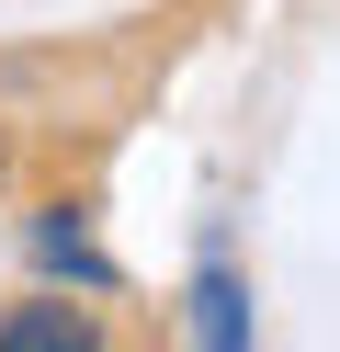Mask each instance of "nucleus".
Masks as SVG:
<instances>
[{
    "label": "nucleus",
    "instance_id": "nucleus-1",
    "mask_svg": "<svg viewBox=\"0 0 340 352\" xmlns=\"http://www.w3.org/2000/svg\"><path fill=\"white\" fill-rule=\"evenodd\" d=\"M91 341H102V329H91L80 307H57V296H45V307H12V318H0V352H91Z\"/></svg>",
    "mask_w": 340,
    "mask_h": 352
},
{
    "label": "nucleus",
    "instance_id": "nucleus-2",
    "mask_svg": "<svg viewBox=\"0 0 340 352\" xmlns=\"http://www.w3.org/2000/svg\"><path fill=\"white\" fill-rule=\"evenodd\" d=\"M193 341H216V352H227V341H249V296H238L227 273H204V284H193Z\"/></svg>",
    "mask_w": 340,
    "mask_h": 352
},
{
    "label": "nucleus",
    "instance_id": "nucleus-3",
    "mask_svg": "<svg viewBox=\"0 0 340 352\" xmlns=\"http://www.w3.org/2000/svg\"><path fill=\"white\" fill-rule=\"evenodd\" d=\"M34 250H45V261H57V273H80V284H113V261H102V250H91V239H80V228H68V216H45V228H34Z\"/></svg>",
    "mask_w": 340,
    "mask_h": 352
},
{
    "label": "nucleus",
    "instance_id": "nucleus-4",
    "mask_svg": "<svg viewBox=\"0 0 340 352\" xmlns=\"http://www.w3.org/2000/svg\"><path fill=\"white\" fill-rule=\"evenodd\" d=\"M0 170H12V148H0Z\"/></svg>",
    "mask_w": 340,
    "mask_h": 352
}]
</instances>
